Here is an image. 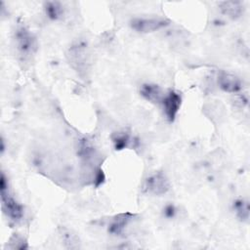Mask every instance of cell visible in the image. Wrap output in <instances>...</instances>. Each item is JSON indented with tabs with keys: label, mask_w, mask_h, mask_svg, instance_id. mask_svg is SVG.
Segmentation results:
<instances>
[{
	"label": "cell",
	"mask_w": 250,
	"mask_h": 250,
	"mask_svg": "<svg viewBox=\"0 0 250 250\" xmlns=\"http://www.w3.org/2000/svg\"><path fill=\"white\" fill-rule=\"evenodd\" d=\"M169 23V21L160 18H135L131 21V27L141 33L156 31Z\"/></svg>",
	"instance_id": "obj_4"
},
{
	"label": "cell",
	"mask_w": 250,
	"mask_h": 250,
	"mask_svg": "<svg viewBox=\"0 0 250 250\" xmlns=\"http://www.w3.org/2000/svg\"><path fill=\"white\" fill-rule=\"evenodd\" d=\"M170 188V184L166 176L161 172H156L146 178L144 189L153 195H162Z\"/></svg>",
	"instance_id": "obj_3"
},
{
	"label": "cell",
	"mask_w": 250,
	"mask_h": 250,
	"mask_svg": "<svg viewBox=\"0 0 250 250\" xmlns=\"http://www.w3.org/2000/svg\"><path fill=\"white\" fill-rule=\"evenodd\" d=\"M233 208L235 210L236 216L238 219H240L242 222H248L249 216H250V206L249 201L247 199H238L234 202Z\"/></svg>",
	"instance_id": "obj_10"
},
{
	"label": "cell",
	"mask_w": 250,
	"mask_h": 250,
	"mask_svg": "<svg viewBox=\"0 0 250 250\" xmlns=\"http://www.w3.org/2000/svg\"><path fill=\"white\" fill-rule=\"evenodd\" d=\"M45 12L51 20H60L63 16V7L58 1H50L45 3Z\"/></svg>",
	"instance_id": "obj_11"
},
{
	"label": "cell",
	"mask_w": 250,
	"mask_h": 250,
	"mask_svg": "<svg viewBox=\"0 0 250 250\" xmlns=\"http://www.w3.org/2000/svg\"><path fill=\"white\" fill-rule=\"evenodd\" d=\"M160 104H162L164 114L166 118L172 122L175 120L177 113L181 107L182 104V97L179 93L171 90L164 94Z\"/></svg>",
	"instance_id": "obj_5"
},
{
	"label": "cell",
	"mask_w": 250,
	"mask_h": 250,
	"mask_svg": "<svg viewBox=\"0 0 250 250\" xmlns=\"http://www.w3.org/2000/svg\"><path fill=\"white\" fill-rule=\"evenodd\" d=\"M219 87L228 93H236L241 90V80L233 73L221 70L218 74Z\"/></svg>",
	"instance_id": "obj_6"
},
{
	"label": "cell",
	"mask_w": 250,
	"mask_h": 250,
	"mask_svg": "<svg viewBox=\"0 0 250 250\" xmlns=\"http://www.w3.org/2000/svg\"><path fill=\"white\" fill-rule=\"evenodd\" d=\"M112 142L115 149H123L128 146L130 143V136L126 132H117L112 135Z\"/></svg>",
	"instance_id": "obj_12"
},
{
	"label": "cell",
	"mask_w": 250,
	"mask_h": 250,
	"mask_svg": "<svg viewBox=\"0 0 250 250\" xmlns=\"http://www.w3.org/2000/svg\"><path fill=\"white\" fill-rule=\"evenodd\" d=\"M175 214V208L172 206V205H168L166 208H165V215L168 217V218H172Z\"/></svg>",
	"instance_id": "obj_13"
},
{
	"label": "cell",
	"mask_w": 250,
	"mask_h": 250,
	"mask_svg": "<svg viewBox=\"0 0 250 250\" xmlns=\"http://www.w3.org/2000/svg\"><path fill=\"white\" fill-rule=\"evenodd\" d=\"M132 217H133V215H131L129 213L118 215L116 217V219H114L113 222L109 225L108 231L112 234L120 235L123 232L124 228L127 226L129 221L132 219Z\"/></svg>",
	"instance_id": "obj_9"
},
{
	"label": "cell",
	"mask_w": 250,
	"mask_h": 250,
	"mask_svg": "<svg viewBox=\"0 0 250 250\" xmlns=\"http://www.w3.org/2000/svg\"><path fill=\"white\" fill-rule=\"evenodd\" d=\"M219 5L221 11L231 19L238 18L243 12V4L239 1H224Z\"/></svg>",
	"instance_id": "obj_8"
},
{
	"label": "cell",
	"mask_w": 250,
	"mask_h": 250,
	"mask_svg": "<svg viewBox=\"0 0 250 250\" xmlns=\"http://www.w3.org/2000/svg\"><path fill=\"white\" fill-rule=\"evenodd\" d=\"M16 46L22 56H30L37 49V42L35 37L24 26H20L15 34Z\"/></svg>",
	"instance_id": "obj_2"
},
{
	"label": "cell",
	"mask_w": 250,
	"mask_h": 250,
	"mask_svg": "<svg viewBox=\"0 0 250 250\" xmlns=\"http://www.w3.org/2000/svg\"><path fill=\"white\" fill-rule=\"evenodd\" d=\"M1 201L3 211L12 220H20L22 217L23 209L21 204H19L13 196L10 195L8 189V181L4 175L1 174Z\"/></svg>",
	"instance_id": "obj_1"
},
{
	"label": "cell",
	"mask_w": 250,
	"mask_h": 250,
	"mask_svg": "<svg viewBox=\"0 0 250 250\" xmlns=\"http://www.w3.org/2000/svg\"><path fill=\"white\" fill-rule=\"evenodd\" d=\"M140 93H141V96L146 101L151 103H159V104L164 96V92L158 85L150 84V83L144 84L141 87Z\"/></svg>",
	"instance_id": "obj_7"
}]
</instances>
